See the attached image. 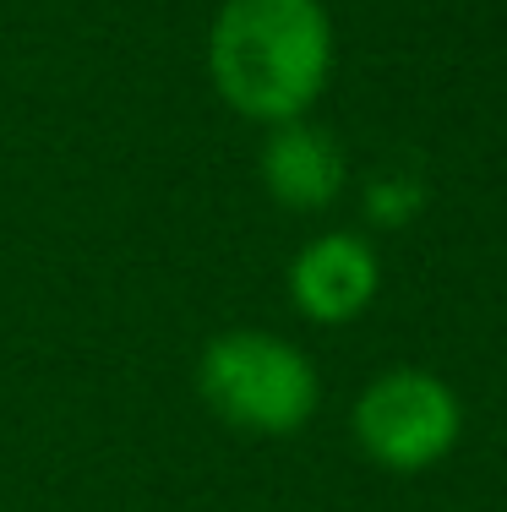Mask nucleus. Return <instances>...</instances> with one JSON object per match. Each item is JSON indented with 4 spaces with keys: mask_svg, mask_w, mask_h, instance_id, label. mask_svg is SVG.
<instances>
[{
    "mask_svg": "<svg viewBox=\"0 0 507 512\" xmlns=\"http://www.w3.org/2000/svg\"><path fill=\"white\" fill-rule=\"evenodd\" d=\"M257 169H262L268 197L279 207H289V213H322V207H333L344 197V180H349V158L338 148V137L311 126V120L268 126Z\"/></svg>",
    "mask_w": 507,
    "mask_h": 512,
    "instance_id": "5",
    "label": "nucleus"
},
{
    "mask_svg": "<svg viewBox=\"0 0 507 512\" xmlns=\"http://www.w3.org/2000/svg\"><path fill=\"white\" fill-rule=\"evenodd\" d=\"M333 55L322 0H224L208 28L213 93L251 126L306 120L333 82Z\"/></svg>",
    "mask_w": 507,
    "mask_h": 512,
    "instance_id": "1",
    "label": "nucleus"
},
{
    "mask_svg": "<svg viewBox=\"0 0 507 512\" xmlns=\"http://www.w3.org/2000/svg\"><path fill=\"white\" fill-rule=\"evenodd\" d=\"M349 431L382 474H426L464 436V404L437 371L393 365L360 387L355 409H349Z\"/></svg>",
    "mask_w": 507,
    "mask_h": 512,
    "instance_id": "3",
    "label": "nucleus"
},
{
    "mask_svg": "<svg viewBox=\"0 0 507 512\" xmlns=\"http://www.w3.org/2000/svg\"><path fill=\"white\" fill-rule=\"evenodd\" d=\"M197 398L240 436H300L322 404L311 355L268 327H229L197 355Z\"/></svg>",
    "mask_w": 507,
    "mask_h": 512,
    "instance_id": "2",
    "label": "nucleus"
},
{
    "mask_svg": "<svg viewBox=\"0 0 507 512\" xmlns=\"http://www.w3.org/2000/svg\"><path fill=\"white\" fill-rule=\"evenodd\" d=\"M377 289H382V256L355 229H328V235L306 240L289 262V300L317 327H344L355 316H366Z\"/></svg>",
    "mask_w": 507,
    "mask_h": 512,
    "instance_id": "4",
    "label": "nucleus"
}]
</instances>
